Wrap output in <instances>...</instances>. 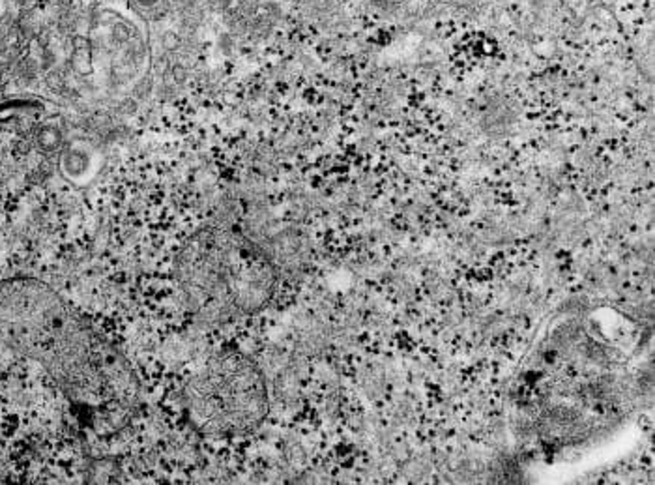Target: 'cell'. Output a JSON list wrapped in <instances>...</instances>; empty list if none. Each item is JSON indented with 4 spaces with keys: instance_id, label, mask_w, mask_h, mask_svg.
<instances>
[{
    "instance_id": "1",
    "label": "cell",
    "mask_w": 655,
    "mask_h": 485,
    "mask_svg": "<svg viewBox=\"0 0 655 485\" xmlns=\"http://www.w3.org/2000/svg\"><path fill=\"white\" fill-rule=\"evenodd\" d=\"M0 343L40 364L79 405L109 407L135 392L130 367L90 318L38 279L0 281Z\"/></svg>"
},
{
    "instance_id": "2",
    "label": "cell",
    "mask_w": 655,
    "mask_h": 485,
    "mask_svg": "<svg viewBox=\"0 0 655 485\" xmlns=\"http://www.w3.org/2000/svg\"><path fill=\"white\" fill-rule=\"evenodd\" d=\"M172 272L186 309L204 320L257 311L270 298L276 279L264 255L214 229L184 242Z\"/></svg>"
},
{
    "instance_id": "3",
    "label": "cell",
    "mask_w": 655,
    "mask_h": 485,
    "mask_svg": "<svg viewBox=\"0 0 655 485\" xmlns=\"http://www.w3.org/2000/svg\"><path fill=\"white\" fill-rule=\"evenodd\" d=\"M180 407L199 435H246L266 416V380L246 354L219 350L182 380Z\"/></svg>"
}]
</instances>
